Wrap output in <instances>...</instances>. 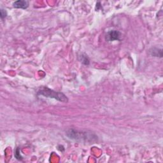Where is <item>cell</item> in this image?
I'll return each mask as SVG.
<instances>
[{"label":"cell","mask_w":163,"mask_h":163,"mask_svg":"<svg viewBox=\"0 0 163 163\" xmlns=\"http://www.w3.org/2000/svg\"><path fill=\"white\" fill-rule=\"evenodd\" d=\"M38 96H43L46 97L53 98L62 103L68 102V98L62 93L55 91L45 86H41L36 91Z\"/></svg>","instance_id":"6da1fadb"},{"label":"cell","mask_w":163,"mask_h":163,"mask_svg":"<svg viewBox=\"0 0 163 163\" xmlns=\"http://www.w3.org/2000/svg\"><path fill=\"white\" fill-rule=\"evenodd\" d=\"M66 135L70 139L80 142L87 141L94 142L97 139V136L93 134L87 132H79L73 129H69L66 133Z\"/></svg>","instance_id":"7a4b0ae2"},{"label":"cell","mask_w":163,"mask_h":163,"mask_svg":"<svg viewBox=\"0 0 163 163\" xmlns=\"http://www.w3.org/2000/svg\"><path fill=\"white\" fill-rule=\"evenodd\" d=\"M122 34L120 31L117 30H111L107 32V33L105 35V39L108 42H113L120 40V36Z\"/></svg>","instance_id":"3957f363"},{"label":"cell","mask_w":163,"mask_h":163,"mask_svg":"<svg viewBox=\"0 0 163 163\" xmlns=\"http://www.w3.org/2000/svg\"><path fill=\"white\" fill-rule=\"evenodd\" d=\"M29 3L28 1L26 0H19V1L14 2L13 3V7L16 8H20V9H26L28 8Z\"/></svg>","instance_id":"277c9868"},{"label":"cell","mask_w":163,"mask_h":163,"mask_svg":"<svg viewBox=\"0 0 163 163\" xmlns=\"http://www.w3.org/2000/svg\"><path fill=\"white\" fill-rule=\"evenodd\" d=\"M148 54L152 57L161 58L162 57V50L157 47H152L149 49Z\"/></svg>","instance_id":"5b68a950"},{"label":"cell","mask_w":163,"mask_h":163,"mask_svg":"<svg viewBox=\"0 0 163 163\" xmlns=\"http://www.w3.org/2000/svg\"><path fill=\"white\" fill-rule=\"evenodd\" d=\"M79 59L82 64L85 65H89V58L85 54H82L79 56Z\"/></svg>","instance_id":"8992f818"},{"label":"cell","mask_w":163,"mask_h":163,"mask_svg":"<svg viewBox=\"0 0 163 163\" xmlns=\"http://www.w3.org/2000/svg\"><path fill=\"white\" fill-rule=\"evenodd\" d=\"M7 16V11H6V10L1 8L0 9V17H1L2 19H4L5 18H6Z\"/></svg>","instance_id":"52a82bcc"},{"label":"cell","mask_w":163,"mask_h":163,"mask_svg":"<svg viewBox=\"0 0 163 163\" xmlns=\"http://www.w3.org/2000/svg\"><path fill=\"white\" fill-rule=\"evenodd\" d=\"M15 157L17 159L20 161V160H22V157L20 156V149L19 148H17L15 152Z\"/></svg>","instance_id":"ba28073f"}]
</instances>
